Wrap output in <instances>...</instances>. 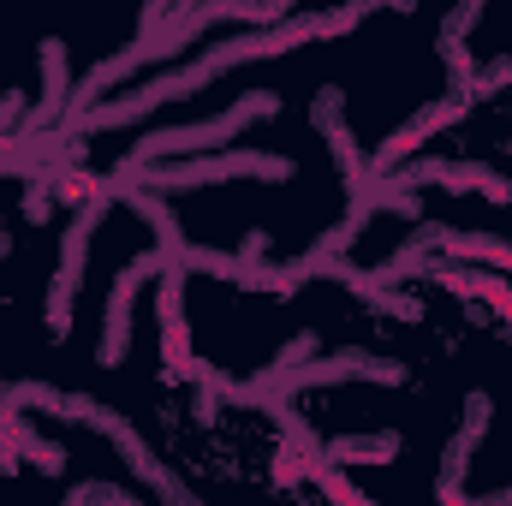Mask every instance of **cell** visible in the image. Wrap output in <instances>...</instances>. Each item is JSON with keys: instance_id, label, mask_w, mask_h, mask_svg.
Returning <instances> with one entry per match:
<instances>
[{"instance_id": "6da1fadb", "label": "cell", "mask_w": 512, "mask_h": 506, "mask_svg": "<svg viewBox=\"0 0 512 506\" xmlns=\"http://www.w3.org/2000/svg\"><path fill=\"white\" fill-rule=\"evenodd\" d=\"M364 12H370V0H352V6H340V12H310V18H280V24L245 30V36H233V42H221V48L197 54L191 66H179V72H167V78H149L143 90H131L126 102H108V108L84 114V126H78V131L126 126V120L149 114V108H161V102H179V96H191V90L215 84L227 66L268 60V54H292V48H304V42H328V36H346V30H358V24H364Z\"/></svg>"}, {"instance_id": "7a4b0ae2", "label": "cell", "mask_w": 512, "mask_h": 506, "mask_svg": "<svg viewBox=\"0 0 512 506\" xmlns=\"http://www.w3.org/2000/svg\"><path fill=\"white\" fill-rule=\"evenodd\" d=\"M227 179H292V161L286 155H268V149H233V155H185V161H143V167H120L108 179V197H120L126 185H149V191H191V185H227Z\"/></svg>"}, {"instance_id": "3957f363", "label": "cell", "mask_w": 512, "mask_h": 506, "mask_svg": "<svg viewBox=\"0 0 512 506\" xmlns=\"http://www.w3.org/2000/svg\"><path fill=\"white\" fill-rule=\"evenodd\" d=\"M268 114H280V96H274V90H251V96H239V102H233L221 120H197V126L149 131V137L131 149L120 167H143V161H167V155H203V149H221V143H233V137L251 126V120H268Z\"/></svg>"}, {"instance_id": "277c9868", "label": "cell", "mask_w": 512, "mask_h": 506, "mask_svg": "<svg viewBox=\"0 0 512 506\" xmlns=\"http://www.w3.org/2000/svg\"><path fill=\"white\" fill-rule=\"evenodd\" d=\"M102 203H84L72 221H66V245H60V268H54V286H48V328L66 334L72 328V304H78V280H84V256H90V239H96V221H102Z\"/></svg>"}, {"instance_id": "5b68a950", "label": "cell", "mask_w": 512, "mask_h": 506, "mask_svg": "<svg viewBox=\"0 0 512 506\" xmlns=\"http://www.w3.org/2000/svg\"><path fill=\"white\" fill-rule=\"evenodd\" d=\"M155 322H161V364L173 376H197V352H191V328H185V262L161 256V286H155Z\"/></svg>"}, {"instance_id": "8992f818", "label": "cell", "mask_w": 512, "mask_h": 506, "mask_svg": "<svg viewBox=\"0 0 512 506\" xmlns=\"http://www.w3.org/2000/svg\"><path fill=\"white\" fill-rule=\"evenodd\" d=\"M143 280H161V256H131L120 268V280H114V292H108V328H102V364L108 370L126 358V346H131V304H137Z\"/></svg>"}, {"instance_id": "52a82bcc", "label": "cell", "mask_w": 512, "mask_h": 506, "mask_svg": "<svg viewBox=\"0 0 512 506\" xmlns=\"http://www.w3.org/2000/svg\"><path fill=\"white\" fill-rule=\"evenodd\" d=\"M376 179H382V173H376ZM393 179H405L411 191H417V185H441V191H471V197H489V203H512V179L489 173V167H471V161H423V167L393 173Z\"/></svg>"}, {"instance_id": "ba28073f", "label": "cell", "mask_w": 512, "mask_h": 506, "mask_svg": "<svg viewBox=\"0 0 512 506\" xmlns=\"http://www.w3.org/2000/svg\"><path fill=\"white\" fill-rule=\"evenodd\" d=\"M340 90H322L316 96V126L328 137V149H334V161H340V173H346V185H352V197H370V185H376V173H370V161L358 155V143H352V126L340 120Z\"/></svg>"}, {"instance_id": "9c48e42d", "label": "cell", "mask_w": 512, "mask_h": 506, "mask_svg": "<svg viewBox=\"0 0 512 506\" xmlns=\"http://www.w3.org/2000/svg\"><path fill=\"white\" fill-rule=\"evenodd\" d=\"M310 274H322V280H340L346 292H358L364 304H376V310H387V316H399V322H423V304H417V298H405V292H393L387 280H376V274H364V268H352V262H340V256H328V262H316Z\"/></svg>"}, {"instance_id": "30bf717a", "label": "cell", "mask_w": 512, "mask_h": 506, "mask_svg": "<svg viewBox=\"0 0 512 506\" xmlns=\"http://www.w3.org/2000/svg\"><path fill=\"white\" fill-rule=\"evenodd\" d=\"M465 108H471V96H453V102H435V108H423V114H417L411 126H405V131H393V137H387L382 149H376L370 173H393V167H399V161H405V155H411L417 143H429V137H435L441 126H453V120H459Z\"/></svg>"}, {"instance_id": "8fae6325", "label": "cell", "mask_w": 512, "mask_h": 506, "mask_svg": "<svg viewBox=\"0 0 512 506\" xmlns=\"http://www.w3.org/2000/svg\"><path fill=\"white\" fill-rule=\"evenodd\" d=\"M423 233H429V251L471 256V262H489V268L512 274V245L507 239H489V233H453V227H423Z\"/></svg>"}, {"instance_id": "7c38bea8", "label": "cell", "mask_w": 512, "mask_h": 506, "mask_svg": "<svg viewBox=\"0 0 512 506\" xmlns=\"http://www.w3.org/2000/svg\"><path fill=\"white\" fill-rule=\"evenodd\" d=\"M66 96H72V60H66V42L48 36L42 42V108H36V131L48 126V120H60Z\"/></svg>"}, {"instance_id": "4fadbf2b", "label": "cell", "mask_w": 512, "mask_h": 506, "mask_svg": "<svg viewBox=\"0 0 512 506\" xmlns=\"http://www.w3.org/2000/svg\"><path fill=\"white\" fill-rule=\"evenodd\" d=\"M483 429H489V393H471V399H465V429H459V441L447 447V477H441V483H459V477H465V465H471Z\"/></svg>"}, {"instance_id": "5bb4252c", "label": "cell", "mask_w": 512, "mask_h": 506, "mask_svg": "<svg viewBox=\"0 0 512 506\" xmlns=\"http://www.w3.org/2000/svg\"><path fill=\"white\" fill-rule=\"evenodd\" d=\"M393 453H399V435H370V441H352V435H346V441H328V447H322V459H334V465H346V471H352V465H387Z\"/></svg>"}, {"instance_id": "9a60e30c", "label": "cell", "mask_w": 512, "mask_h": 506, "mask_svg": "<svg viewBox=\"0 0 512 506\" xmlns=\"http://www.w3.org/2000/svg\"><path fill=\"white\" fill-rule=\"evenodd\" d=\"M310 483H316L328 501H340V506H370V495L352 489V483H346V465H334V459H310Z\"/></svg>"}, {"instance_id": "2e32d148", "label": "cell", "mask_w": 512, "mask_h": 506, "mask_svg": "<svg viewBox=\"0 0 512 506\" xmlns=\"http://www.w3.org/2000/svg\"><path fill=\"white\" fill-rule=\"evenodd\" d=\"M54 197L60 203H96V197H108V179H96V173H60Z\"/></svg>"}, {"instance_id": "e0dca14e", "label": "cell", "mask_w": 512, "mask_h": 506, "mask_svg": "<svg viewBox=\"0 0 512 506\" xmlns=\"http://www.w3.org/2000/svg\"><path fill=\"white\" fill-rule=\"evenodd\" d=\"M24 215H30V221H42V215H48V185H42V179L30 185V203H24Z\"/></svg>"}, {"instance_id": "ac0fdd59", "label": "cell", "mask_w": 512, "mask_h": 506, "mask_svg": "<svg viewBox=\"0 0 512 506\" xmlns=\"http://www.w3.org/2000/svg\"><path fill=\"white\" fill-rule=\"evenodd\" d=\"M24 114V96H0V137L12 131V120Z\"/></svg>"}, {"instance_id": "d6986e66", "label": "cell", "mask_w": 512, "mask_h": 506, "mask_svg": "<svg viewBox=\"0 0 512 506\" xmlns=\"http://www.w3.org/2000/svg\"><path fill=\"white\" fill-rule=\"evenodd\" d=\"M167 0H143V24H155V12H161Z\"/></svg>"}, {"instance_id": "ffe728a7", "label": "cell", "mask_w": 512, "mask_h": 506, "mask_svg": "<svg viewBox=\"0 0 512 506\" xmlns=\"http://www.w3.org/2000/svg\"><path fill=\"white\" fill-rule=\"evenodd\" d=\"M0 256H6V227H0Z\"/></svg>"}]
</instances>
